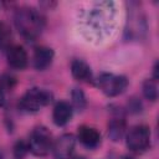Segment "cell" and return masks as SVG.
Segmentation results:
<instances>
[{
  "label": "cell",
  "mask_w": 159,
  "mask_h": 159,
  "mask_svg": "<svg viewBox=\"0 0 159 159\" xmlns=\"http://www.w3.org/2000/svg\"><path fill=\"white\" fill-rule=\"evenodd\" d=\"M14 22L19 34L27 41L36 40L45 27L43 16L36 9L30 6L17 9L14 16Z\"/></svg>",
  "instance_id": "1"
},
{
  "label": "cell",
  "mask_w": 159,
  "mask_h": 159,
  "mask_svg": "<svg viewBox=\"0 0 159 159\" xmlns=\"http://www.w3.org/2000/svg\"><path fill=\"white\" fill-rule=\"evenodd\" d=\"M52 99H53V94L50 91L45 88L34 87L27 89L22 94V97L19 101V107L21 108V111L26 113H36L41 108L50 104Z\"/></svg>",
  "instance_id": "2"
},
{
  "label": "cell",
  "mask_w": 159,
  "mask_h": 159,
  "mask_svg": "<svg viewBox=\"0 0 159 159\" xmlns=\"http://www.w3.org/2000/svg\"><path fill=\"white\" fill-rule=\"evenodd\" d=\"M29 152H31L36 157H45L52 150L53 140L52 134L46 127H36L29 138L27 142Z\"/></svg>",
  "instance_id": "3"
},
{
  "label": "cell",
  "mask_w": 159,
  "mask_h": 159,
  "mask_svg": "<svg viewBox=\"0 0 159 159\" xmlns=\"http://www.w3.org/2000/svg\"><path fill=\"white\" fill-rule=\"evenodd\" d=\"M150 139H152V134L149 127L144 124H139V125H134L128 132L125 143L130 152L140 154L149 149Z\"/></svg>",
  "instance_id": "4"
},
{
  "label": "cell",
  "mask_w": 159,
  "mask_h": 159,
  "mask_svg": "<svg viewBox=\"0 0 159 159\" xmlns=\"http://www.w3.org/2000/svg\"><path fill=\"white\" fill-rule=\"evenodd\" d=\"M97 84L106 96L116 97L122 94L127 89L128 80L125 76H122V75L102 73L97 80Z\"/></svg>",
  "instance_id": "5"
},
{
  "label": "cell",
  "mask_w": 159,
  "mask_h": 159,
  "mask_svg": "<svg viewBox=\"0 0 159 159\" xmlns=\"http://www.w3.org/2000/svg\"><path fill=\"white\" fill-rule=\"evenodd\" d=\"M76 139L72 134L61 135L52 145V155L53 159H70L75 150Z\"/></svg>",
  "instance_id": "6"
},
{
  "label": "cell",
  "mask_w": 159,
  "mask_h": 159,
  "mask_svg": "<svg viewBox=\"0 0 159 159\" xmlns=\"http://www.w3.org/2000/svg\"><path fill=\"white\" fill-rule=\"evenodd\" d=\"M7 63L15 70H25L29 63V57L25 48L20 45H11L6 50Z\"/></svg>",
  "instance_id": "7"
},
{
  "label": "cell",
  "mask_w": 159,
  "mask_h": 159,
  "mask_svg": "<svg viewBox=\"0 0 159 159\" xmlns=\"http://www.w3.org/2000/svg\"><path fill=\"white\" fill-rule=\"evenodd\" d=\"M77 138H78V140L86 148H89V149H93V148L98 147L99 143H101V134H99V132L96 128L89 127V125H81V127H78Z\"/></svg>",
  "instance_id": "8"
},
{
  "label": "cell",
  "mask_w": 159,
  "mask_h": 159,
  "mask_svg": "<svg viewBox=\"0 0 159 159\" xmlns=\"http://www.w3.org/2000/svg\"><path fill=\"white\" fill-rule=\"evenodd\" d=\"M53 56L55 52L52 48L47 47V46H37L34 51V67L37 71H43L47 67L51 66L52 61H53Z\"/></svg>",
  "instance_id": "9"
},
{
  "label": "cell",
  "mask_w": 159,
  "mask_h": 159,
  "mask_svg": "<svg viewBox=\"0 0 159 159\" xmlns=\"http://www.w3.org/2000/svg\"><path fill=\"white\" fill-rule=\"evenodd\" d=\"M72 114H73L72 106L68 102H66V101H60L53 107V111H52V120H53V123L56 125L62 127V125H66L71 120Z\"/></svg>",
  "instance_id": "10"
},
{
  "label": "cell",
  "mask_w": 159,
  "mask_h": 159,
  "mask_svg": "<svg viewBox=\"0 0 159 159\" xmlns=\"http://www.w3.org/2000/svg\"><path fill=\"white\" fill-rule=\"evenodd\" d=\"M71 73L80 82L91 83L93 81L92 70H91L89 65L83 60L76 58V60L72 61V63H71Z\"/></svg>",
  "instance_id": "11"
},
{
  "label": "cell",
  "mask_w": 159,
  "mask_h": 159,
  "mask_svg": "<svg viewBox=\"0 0 159 159\" xmlns=\"http://www.w3.org/2000/svg\"><path fill=\"white\" fill-rule=\"evenodd\" d=\"M96 11H92L88 20H89V26L96 30V31H102L107 30L108 25L112 22V15L111 12H106V9H94Z\"/></svg>",
  "instance_id": "12"
},
{
  "label": "cell",
  "mask_w": 159,
  "mask_h": 159,
  "mask_svg": "<svg viewBox=\"0 0 159 159\" xmlns=\"http://www.w3.org/2000/svg\"><path fill=\"white\" fill-rule=\"evenodd\" d=\"M127 124L122 117H114L108 123V137L113 142H118L125 134Z\"/></svg>",
  "instance_id": "13"
},
{
  "label": "cell",
  "mask_w": 159,
  "mask_h": 159,
  "mask_svg": "<svg viewBox=\"0 0 159 159\" xmlns=\"http://www.w3.org/2000/svg\"><path fill=\"white\" fill-rule=\"evenodd\" d=\"M143 94L150 102L157 101V98H158V83L155 80L148 78L143 82Z\"/></svg>",
  "instance_id": "14"
},
{
  "label": "cell",
  "mask_w": 159,
  "mask_h": 159,
  "mask_svg": "<svg viewBox=\"0 0 159 159\" xmlns=\"http://www.w3.org/2000/svg\"><path fill=\"white\" fill-rule=\"evenodd\" d=\"M71 106L72 108H75L76 111H83L87 106V101H86V96L83 93L82 89L80 88H73L71 92Z\"/></svg>",
  "instance_id": "15"
},
{
  "label": "cell",
  "mask_w": 159,
  "mask_h": 159,
  "mask_svg": "<svg viewBox=\"0 0 159 159\" xmlns=\"http://www.w3.org/2000/svg\"><path fill=\"white\" fill-rule=\"evenodd\" d=\"M12 34L7 24L0 21V50H7L11 46Z\"/></svg>",
  "instance_id": "16"
},
{
  "label": "cell",
  "mask_w": 159,
  "mask_h": 159,
  "mask_svg": "<svg viewBox=\"0 0 159 159\" xmlns=\"http://www.w3.org/2000/svg\"><path fill=\"white\" fill-rule=\"evenodd\" d=\"M16 84V78L10 73H4L0 77V89L11 91Z\"/></svg>",
  "instance_id": "17"
},
{
  "label": "cell",
  "mask_w": 159,
  "mask_h": 159,
  "mask_svg": "<svg viewBox=\"0 0 159 159\" xmlns=\"http://www.w3.org/2000/svg\"><path fill=\"white\" fill-rule=\"evenodd\" d=\"M27 152H29V145L24 140H19L14 145V158L15 159H24L25 155L27 154Z\"/></svg>",
  "instance_id": "18"
},
{
  "label": "cell",
  "mask_w": 159,
  "mask_h": 159,
  "mask_svg": "<svg viewBox=\"0 0 159 159\" xmlns=\"http://www.w3.org/2000/svg\"><path fill=\"white\" fill-rule=\"evenodd\" d=\"M5 103V94H4V91L0 89V107H2Z\"/></svg>",
  "instance_id": "19"
},
{
  "label": "cell",
  "mask_w": 159,
  "mask_h": 159,
  "mask_svg": "<svg viewBox=\"0 0 159 159\" xmlns=\"http://www.w3.org/2000/svg\"><path fill=\"white\" fill-rule=\"evenodd\" d=\"M70 159H84L83 157H80V155H76V157H71Z\"/></svg>",
  "instance_id": "20"
},
{
  "label": "cell",
  "mask_w": 159,
  "mask_h": 159,
  "mask_svg": "<svg viewBox=\"0 0 159 159\" xmlns=\"http://www.w3.org/2000/svg\"><path fill=\"white\" fill-rule=\"evenodd\" d=\"M123 159H135L134 157H130V155H127V157H124Z\"/></svg>",
  "instance_id": "21"
},
{
  "label": "cell",
  "mask_w": 159,
  "mask_h": 159,
  "mask_svg": "<svg viewBox=\"0 0 159 159\" xmlns=\"http://www.w3.org/2000/svg\"><path fill=\"white\" fill-rule=\"evenodd\" d=\"M0 159H4V155H2V153L0 152Z\"/></svg>",
  "instance_id": "22"
}]
</instances>
